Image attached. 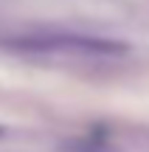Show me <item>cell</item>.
<instances>
[{
    "mask_svg": "<svg viewBox=\"0 0 149 152\" xmlns=\"http://www.w3.org/2000/svg\"><path fill=\"white\" fill-rule=\"evenodd\" d=\"M28 48L37 51H59V54H121L124 45L113 39H96V37H76V34H48V37H28Z\"/></svg>",
    "mask_w": 149,
    "mask_h": 152,
    "instance_id": "obj_1",
    "label": "cell"
}]
</instances>
